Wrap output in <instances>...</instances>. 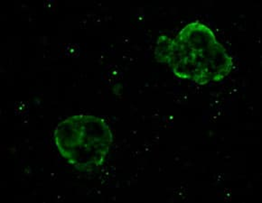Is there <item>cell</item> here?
Here are the masks:
<instances>
[{
    "label": "cell",
    "instance_id": "obj_1",
    "mask_svg": "<svg viewBox=\"0 0 262 203\" xmlns=\"http://www.w3.org/2000/svg\"><path fill=\"white\" fill-rule=\"evenodd\" d=\"M155 56L167 63L174 75L200 85L223 81L233 67L232 58L213 32L199 21L186 25L173 39L160 36Z\"/></svg>",
    "mask_w": 262,
    "mask_h": 203
},
{
    "label": "cell",
    "instance_id": "obj_2",
    "mask_svg": "<svg viewBox=\"0 0 262 203\" xmlns=\"http://www.w3.org/2000/svg\"><path fill=\"white\" fill-rule=\"evenodd\" d=\"M54 138L62 157L82 172L103 165L113 142L108 124L92 115H75L62 120L55 128Z\"/></svg>",
    "mask_w": 262,
    "mask_h": 203
}]
</instances>
